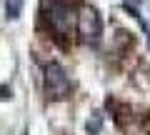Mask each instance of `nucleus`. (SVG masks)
<instances>
[{
    "instance_id": "4",
    "label": "nucleus",
    "mask_w": 150,
    "mask_h": 135,
    "mask_svg": "<svg viewBox=\"0 0 150 135\" xmlns=\"http://www.w3.org/2000/svg\"><path fill=\"white\" fill-rule=\"evenodd\" d=\"M23 8V0H8V18H18Z\"/></svg>"
},
{
    "instance_id": "3",
    "label": "nucleus",
    "mask_w": 150,
    "mask_h": 135,
    "mask_svg": "<svg viewBox=\"0 0 150 135\" xmlns=\"http://www.w3.org/2000/svg\"><path fill=\"white\" fill-rule=\"evenodd\" d=\"M78 33L83 35V40L88 43H98V38L103 35V23L95 8H83L78 15Z\"/></svg>"
},
{
    "instance_id": "1",
    "label": "nucleus",
    "mask_w": 150,
    "mask_h": 135,
    "mask_svg": "<svg viewBox=\"0 0 150 135\" xmlns=\"http://www.w3.org/2000/svg\"><path fill=\"white\" fill-rule=\"evenodd\" d=\"M40 13H43V20L48 23L55 38H65L70 33L73 18H70V5L65 0H43Z\"/></svg>"
},
{
    "instance_id": "2",
    "label": "nucleus",
    "mask_w": 150,
    "mask_h": 135,
    "mask_svg": "<svg viewBox=\"0 0 150 135\" xmlns=\"http://www.w3.org/2000/svg\"><path fill=\"white\" fill-rule=\"evenodd\" d=\"M45 93L53 100H63L70 93V78L58 63H50L45 68Z\"/></svg>"
},
{
    "instance_id": "5",
    "label": "nucleus",
    "mask_w": 150,
    "mask_h": 135,
    "mask_svg": "<svg viewBox=\"0 0 150 135\" xmlns=\"http://www.w3.org/2000/svg\"><path fill=\"white\" fill-rule=\"evenodd\" d=\"M0 98H3V100H8V98H13V93L8 90V88H0Z\"/></svg>"
}]
</instances>
